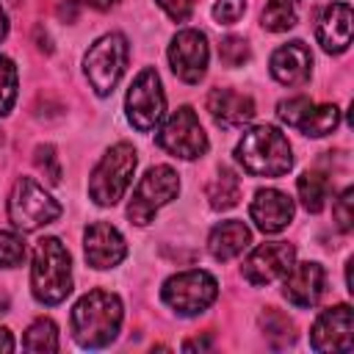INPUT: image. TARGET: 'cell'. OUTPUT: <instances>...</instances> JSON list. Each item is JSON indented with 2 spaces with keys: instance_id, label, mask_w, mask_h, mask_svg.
<instances>
[{
  "instance_id": "cell-1",
  "label": "cell",
  "mask_w": 354,
  "mask_h": 354,
  "mask_svg": "<svg viewBox=\"0 0 354 354\" xmlns=\"http://www.w3.org/2000/svg\"><path fill=\"white\" fill-rule=\"evenodd\" d=\"M122 326V301L111 290H88L72 310L75 340L86 348L108 346Z\"/></svg>"
},
{
  "instance_id": "cell-2",
  "label": "cell",
  "mask_w": 354,
  "mask_h": 354,
  "mask_svg": "<svg viewBox=\"0 0 354 354\" xmlns=\"http://www.w3.org/2000/svg\"><path fill=\"white\" fill-rule=\"evenodd\" d=\"M235 158L243 166V171L254 177H282L293 166L288 138L271 124H257L246 130L235 149Z\"/></svg>"
},
{
  "instance_id": "cell-3",
  "label": "cell",
  "mask_w": 354,
  "mask_h": 354,
  "mask_svg": "<svg viewBox=\"0 0 354 354\" xmlns=\"http://www.w3.org/2000/svg\"><path fill=\"white\" fill-rule=\"evenodd\" d=\"M30 288L41 304H61L72 293V260L58 238H41L36 243Z\"/></svg>"
},
{
  "instance_id": "cell-4",
  "label": "cell",
  "mask_w": 354,
  "mask_h": 354,
  "mask_svg": "<svg viewBox=\"0 0 354 354\" xmlns=\"http://www.w3.org/2000/svg\"><path fill=\"white\" fill-rule=\"evenodd\" d=\"M136 149L133 144L127 141H119L113 144L102 160L97 163V169L91 171V180H88V194L97 205L108 207V205H116L122 199V194L127 191L130 180H133V171H136Z\"/></svg>"
},
{
  "instance_id": "cell-5",
  "label": "cell",
  "mask_w": 354,
  "mask_h": 354,
  "mask_svg": "<svg viewBox=\"0 0 354 354\" xmlns=\"http://www.w3.org/2000/svg\"><path fill=\"white\" fill-rule=\"evenodd\" d=\"M58 216H61V205L33 177H19L14 183L8 196V218L17 230L30 232L55 221Z\"/></svg>"
},
{
  "instance_id": "cell-6",
  "label": "cell",
  "mask_w": 354,
  "mask_h": 354,
  "mask_svg": "<svg viewBox=\"0 0 354 354\" xmlns=\"http://www.w3.org/2000/svg\"><path fill=\"white\" fill-rule=\"evenodd\" d=\"M127 39L122 33H105L102 39H97L88 53H86V75H88V83L91 88L105 97L113 91V86L119 83L122 72H124V64H127Z\"/></svg>"
},
{
  "instance_id": "cell-7",
  "label": "cell",
  "mask_w": 354,
  "mask_h": 354,
  "mask_svg": "<svg viewBox=\"0 0 354 354\" xmlns=\"http://www.w3.org/2000/svg\"><path fill=\"white\" fill-rule=\"evenodd\" d=\"M177 191H180V177H177V171L171 169V166H152L144 177H141V183L136 185V191H133V199H130V205H127V216H130V221L133 224H149L152 221V216L166 205V202H171L174 196H177Z\"/></svg>"
},
{
  "instance_id": "cell-8",
  "label": "cell",
  "mask_w": 354,
  "mask_h": 354,
  "mask_svg": "<svg viewBox=\"0 0 354 354\" xmlns=\"http://www.w3.org/2000/svg\"><path fill=\"white\" fill-rule=\"evenodd\" d=\"M218 293L216 279L207 271H183L163 282V301L180 315H199L213 304Z\"/></svg>"
},
{
  "instance_id": "cell-9",
  "label": "cell",
  "mask_w": 354,
  "mask_h": 354,
  "mask_svg": "<svg viewBox=\"0 0 354 354\" xmlns=\"http://www.w3.org/2000/svg\"><path fill=\"white\" fill-rule=\"evenodd\" d=\"M124 108H127L130 124H133L136 130H141V133H149V130L163 119L166 97H163L160 77H158L155 69H141V72L136 75V80L130 83Z\"/></svg>"
},
{
  "instance_id": "cell-10",
  "label": "cell",
  "mask_w": 354,
  "mask_h": 354,
  "mask_svg": "<svg viewBox=\"0 0 354 354\" xmlns=\"http://www.w3.org/2000/svg\"><path fill=\"white\" fill-rule=\"evenodd\" d=\"M158 147H163L174 158H185V160H194V158L205 155L207 152V136L199 124V116L188 105L177 108L166 119V124L160 127Z\"/></svg>"
},
{
  "instance_id": "cell-11",
  "label": "cell",
  "mask_w": 354,
  "mask_h": 354,
  "mask_svg": "<svg viewBox=\"0 0 354 354\" xmlns=\"http://www.w3.org/2000/svg\"><path fill=\"white\" fill-rule=\"evenodd\" d=\"M277 116L288 124L296 127L304 136H326L337 127L340 122V111L335 105H315L307 97H293V100H282L277 105Z\"/></svg>"
},
{
  "instance_id": "cell-12",
  "label": "cell",
  "mask_w": 354,
  "mask_h": 354,
  "mask_svg": "<svg viewBox=\"0 0 354 354\" xmlns=\"http://www.w3.org/2000/svg\"><path fill=\"white\" fill-rule=\"evenodd\" d=\"M310 346L315 351H351L354 348V313L348 304L324 310L310 332Z\"/></svg>"
},
{
  "instance_id": "cell-13",
  "label": "cell",
  "mask_w": 354,
  "mask_h": 354,
  "mask_svg": "<svg viewBox=\"0 0 354 354\" xmlns=\"http://www.w3.org/2000/svg\"><path fill=\"white\" fill-rule=\"evenodd\" d=\"M207 39L205 33L188 28V30H180L174 39H171V47H169V64L174 69V75L185 83H199L205 69H207Z\"/></svg>"
},
{
  "instance_id": "cell-14",
  "label": "cell",
  "mask_w": 354,
  "mask_h": 354,
  "mask_svg": "<svg viewBox=\"0 0 354 354\" xmlns=\"http://www.w3.org/2000/svg\"><path fill=\"white\" fill-rule=\"evenodd\" d=\"M293 257H296V249L285 241L260 243L243 260V279L252 282V285H268L277 277L288 274V268L293 266Z\"/></svg>"
},
{
  "instance_id": "cell-15",
  "label": "cell",
  "mask_w": 354,
  "mask_h": 354,
  "mask_svg": "<svg viewBox=\"0 0 354 354\" xmlns=\"http://www.w3.org/2000/svg\"><path fill=\"white\" fill-rule=\"evenodd\" d=\"M83 249H86L88 266H94V268H113V266H119V263L124 260V254H127L124 238L119 235L116 227H111V224H105V221H94V224L86 230Z\"/></svg>"
},
{
  "instance_id": "cell-16",
  "label": "cell",
  "mask_w": 354,
  "mask_h": 354,
  "mask_svg": "<svg viewBox=\"0 0 354 354\" xmlns=\"http://www.w3.org/2000/svg\"><path fill=\"white\" fill-rule=\"evenodd\" d=\"M326 290V274L318 263H296L285 274L282 293L296 307H313Z\"/></svg>"
},
{
  "instance_id": "cell-17",
  "label": "cell",
  "mask_w": 354,
  "mask_h": 354,
  "mask_svg": "<svg viewBox=\"0 0 354 354\" xmlns=\"http://www.w3.org/2000/svg\"><path fill=\"white\" fill-rule=\"evenodd\" d=\"M249 216L263 232H279L293 218V202L277 188H260L249 205Z\"/></svg>"
},
{
  "instance_id": "cell-18",
  "label": "cell",
  "mask_w": 354,
  "mask_h": 354,
  "mask_svg": "<svg viewBox=\"0 0 354 354\" xmlns=\"http://www.w3.org/2000/svg\"><path fill=\"white\" fill-rule=\"evenodd\" d=\"M313 69V55L304 47V41H288L271 55V75L282 86H299L310 77Z\"/></svg>"
},
{
  "instance_id": "cell-19",
  "label": "cell",
  "mask_w": 354,
  "mask_h": 354,
  "mask_svg": "<svg viewBox=\"0 0 354 354\" xmlns=\"http://www.w3.org/2000/svg\"><path fill=\"white\" fill-rule=\"evenodd\" d=\"M207 111L216 124L221 127H241L254 116L252 97L232 91V88H213L207 94Z\"/></svg>"
},
{
  "instance_id": "cell-20",
  "label": "cell",
  "mask_w": 354,
  "mask_h": 354,
  "mask_svg": "<svg viewBox=\"0 0 354 354\" xmlns=\"http://www.w3.org/2000/svg\"><path fill=\"white\" fill-rule=\"evenodd\" d=\"M315 36L326 53H343L351 44V8H348V3H332L321 14Z\"/></svg>"
},
{
  "instance_id": "cell-21",
  "label": "cell",
  "mask_w": 354,
  "mask_h": 354,
  "mask_svg": "<svg viewBox=\"0 0 354 354\" xmlns=\"http://www.w3.org/2000/svg\"><path fill=\"white\" fill-rule=\"evenodd\" d=\"M249 241H252L249 227L243 221L230 218V221H221L218 227H213V232L207 238V249L216 260H232L249 246Z\"/></svg>"
},
{
  "instance_id": "cell-22",
  "label": "cell",
  "mask_w": 354,
  "mask_h": 354,
  "mask_svg": "<svg viewBox=\"0 0 354 354\" xmlns=\"http://www.w3.org/2000/svg\"><path fill=\"white\" fill-rule=\"evenodd\" d=\"M207 199H210V207L216 210H230L238 205L241 199V180L232 169L221 166L216 171V177L207 183Z\"/></svg>"
},
{
  "instance_id": "cell-23",
  "label": "cell",
  "mask_w": 354,
  "mask_h": 354,
  "mask_svg": "<svg viewBox=\"0 0 354 354\" xmlns=\"http://www.w3.org/2000/svg\"><path fill=\"white\" fill-rule=\"evenodd\" d=\"M299 19V0H268L263 8V28L271 33H282L293 28Z\"/></svg>"
},
{
  "instance_id": "cell-24",
  "label": "cell",
  "mask_w": 354,
  "mask_h": 354,
  "mask_svg": "<svg viewBox=\"0 0 354 354\" xmlns=\"http://www.w3.org/2000/svg\"><path fill=\"white\" fill-rule=\"evenodd\" d=\"M326 194H329V180L326 174L321 171H304L299 177V199L301 205L310 210V213H318L326 202Z\"/></svg>"
},
{
  "instance_id": "cell-25",
  "label": "cell",
  "mask_w": 354,
  "mask_h": 354,
  "mask_svg": "<svg viewBox=\"0 0 354 354\" xmlns=\"http://www.w3.org/2000/svg\"><path fill=\"white\" fill-rule=\"evenodd\" d=\"M25 348L28 351H55L58 348V329L50 318H39L25 332Z\"/></svg>"
},
{
  "instance_id": "cell-26",
  "label": "cell",
  "mask_w": 354,
  "mask_h": 354,
  "mask_svg": "<svg viewBox=\"0 0 354 354\" xmlns=\"http://www.w3.org/2000/svg\"><path fill=\"white\" fill-rule=\"evenodd\" d=\"M260 324H263V329H266V337H268L274 346H288V343H293V337H296L290 318L282 315V313H277L274 307H268V310L260 315Z\"/></svg>"
},
{
  "instance_id": "cell-27",
  "label": "cell",
  "mask_w": 354,
  "mask_h": 354,
  "mask_svg": "<svg viewBox=\"0 0 354 354\" xmlns=\"http://www.w3.org/2000/svg\"><path fill=\"white\" fill-rule=\"evenodd\" d=\"M17 100V66L11 58L0 55V116L11 111Z\"/></svg>"
},
{
  "instance_id": "cell-28",
  "label": "cell",
  "mask_w": 354,
  "mask_h": 354,
  "mask_svg": "<svg viewBox=\"0 0 354 354\" xmlns=\"http://www.w3.org/2000/svg\"><path fill=\"white\" fill-rule=\"evenodd\" d=\"M25 260V243L14 232H0V266L14 268Z\"/></svg>"
},
{
  "instance_id": "cell-29",
  "label": "cell",
  "mask_w": 354,
  "mask_h": 354,
  "mask_svg": "<svg viewBox=\"0 0 354 354\" xmlns=\"http://www.w3.org/2000/svg\"><path fill=\"white\" fill-rule=\"evenodd\" d=\"M218 58H221L227 66H241V64L249 58V44H246L241 36H227V39L218 44Z\"/></svg>"
},
{
  "instance_id": "cell-30",
  "label": "cell",
  "mask_w": 354,
  "mask_h": 354,
  "mask_svg": "<svg viewBox=\"0 0 354 354\" xmlns=\"http://www.w3.org/2000/svg\"><path fill=\"white\" fill-rule=\"evenodd\" d=\"M243 11H246V3H243V0H218V3L213 6V17H216L218 25H232V22H238V19L243 17Z\"/></svg>"
},
{
  "instance_id": "cell-31",
  "label": "cell",
  "mask_w": 354,
  "mask_h": 354,
  "mask_svg": "<svg viewBox=\"0 0 354 354\" xmlns=\"http://www.w3.org/2000/svg\"><path fill=\"white\" fill-rule=\"evenodd\" d=\"M36 166H39V171H44V177L50 183H61V166H58V158H55L53 147H39L36 149Z\"/></svg>"
},
{
  "instance_id": "cell-32",
  "label": "cell",
  "mask_w": 354,
  "mask_h": 354,
  "mask_svg": "<svg viewBox=\"0 0 354 354\" xmlns=\"http://www.w3.org/2000/svg\"><path fill=\"white\" fill-rule=\"evenodd\" d=\"M354 191L351 188H346L337 199H335V221H337V227L343 230V232H348L351 230V221H354V213H351V205H354Z\"/></svg>"
},
{
  "instance_id": "cell-33",
  "label": "cell",
  "mask_w": 354,
  "mask_h": 354,
  "mask_svg": "<svg viewBox=\"0 0 354 354\" xmlns=\"http://www.w3.org/2000/svg\"><path fill=\"white\" fill-rule=\"evenodd\" d=\"M158 6H160L171 19H177V22L188 19L191 11H194V0H158Z\"/></svg>"
},
{
  "instance_id": "cell-34",
  "label": "cell",
  "mask_w": 354,
  "mask_h": 354,
  "mask_svg": "<svg viewBox=\"0 0 354 354\" xmlns=\"http://www.w3.org/2000/svg\"><path fill=\"white\" fill-rule=\"evenodd\" d=\"M0 351H14V337L8 329L0 326Z\"/></svg>"
},
{
  "instance_id": "cell-35",
  "label": "cell",
  "mask_w": 354,
  "mask_h": 354,
  "mask_svg": "<svg viewBox=\"0 0 354 354\" xmlns=\"http://www.w3.org/2000/svg\"><path fill=\"white\" fill-rule=\"evenodd\" d=\"M207 346H210V340H199V337H196V340H188L183 348H185V351H191V348H207Z\"/></svg>"
},
{
  "instance_id": "cell-36",
  "label": "cell",
  "mask_w": 354,
  "mask_h": 354,
  "mask_svg": "<svg viewBox=\"0 0 354 354\" xmlns=\"http://www.w3.org/2000/svg\"><path fill=\"white\" fill-rule=\"evenodd\" d=\"M88 3H91L94 8H100V11H108V8H111L113 3H119V0H88Z\"/></svg>"
},
{
  "instance_id": "cell-37",
  "label": "cell",
  "mask_w": 354,
  "mask_h": 354,
  "mask_svg": "<svg viewBox=\"0 0 354 354\" xmlns=\"http://www.w3.org/2000/svg\"><path fill=\"white\" fill-rule=\"evenodd\" d=\"M8 33V19H6V11L0 8V39Z\"/></svg>"
},
{
  "instance_id": "cell-38",
  "label": "cell",
  "mask_w": 354,
  "mask_h": 354,
  "mask_svg": "<svg viewBox=\"0 0 354 354\" xmlns=\"http://www.w3.org/2000/svg\"><path fill=\"white\" fill-rule=\"evenodd\" d=\"M6 310H8V296L0 293V313H6Z\"/></svg>"
}]
</instances>
